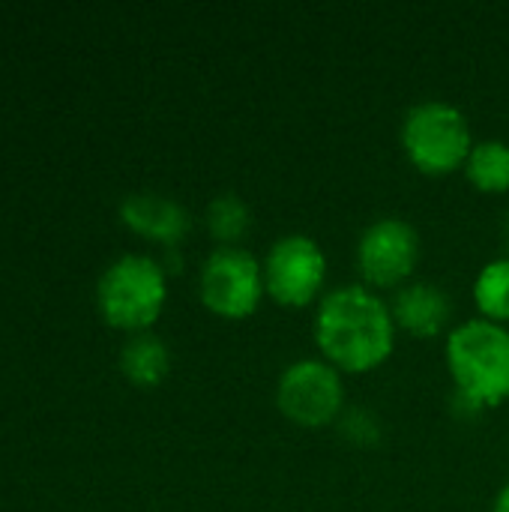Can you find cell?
Instances as JSON below:
<instances>
[{
    "mask_svg": "<svg viewBox=\"0 0 509 512\" xmlns=\"http://www.w3.org/2000/svg\"><path fill=\"white\" fill-rule=\"evenodd\" d=\"M312 336L318 357L342 375H366L393 357L399 327L381 291L348 282L321 297L312 318Z\"/></svg>",
    "mask_w": 509,
    "mask_h": 512,
    "instance_id": "1",
    "label": "cell"
},
{
    "mask_svg": "<svg viewBox=\"0 0 509 512\" xmlns=\"http://www.w3.org/2000/svg\"><path fill=\"white\" fill-rule=\"evenodd\" d=\"M450 381L471 408H498L509 399V327L468 318L444 339Z\"/></svg>",
    "mask_w": 509,
    "mask_h": 512,
    "instance_id": "2",
    "label": "cell"
},
{
    "mask_svg": "<svg viewBox=\"0 0 509 512\" xmlns=\"http://www.w3.org/2000/svg\"><path fill=\"white\" fill-rule=\"evenodd\" d=\"M408 162L423 174H453L465 168L474 141L468 114L447 99H423L411 105L399 129Z\"/></svg>",
    "mask_w": 509,
    "mask_h": 512,
    "instance_id": "3",
    "label": "cell"
},
{
    "mask_svg": "<svg viewBox=\"0 0 509 512\" xmlns=\"http://www.w3.org/2000/svg\"><path fill=\"white\" fill-rule=\"evenodd\" d=\"M168 300V273L150 255L117 258L96 285V306L105 324L132 333H147Z\"/></svg>",
    "mask_w": 509,
    "mask_h": 512,
    "instance_id": "4",
    "label": "cell"
},
{
    "mask_svg": "<svg viewBox=\"0 0 509 512\" xmlns=\"http://www.w3.org/2000/svg\"><path fill=\"white\" fill-rule=\"evenodd\" d=\"M276 408L300 429L336 426L348 408L345 375L324 357H300L276 381Z\"/></svg>",
    "mask_w": 509,
    "mask_h": 512,
    "instance_id": "5",
    "label": "cell"
},
{
    "mask_svg": "<svg viewBox=\"0 0 509 512\" xmlns=\"http://www.w3.org/2000/svg\"><path fill=\"white\" fill-rule=\"evenodd\" d=\"M198 297L216 318H252L267 297L261 258L246 246H216L201 264Z\"/></svg>",
    "mask_w": 509,
    "mask_h": 512,
    "instance_id": "6",
    "label": "cell"
},
{
    "mask_svg": "<svg viewBox=\"0 0 509 512\" xmlns=\"http://www.w3.org/2000/svg\"><path fill=\"white\" fill-rule=\"evenodd\" d=\"M261 267L267 297L276 306L306 309L318 306L327 294V255L321 243L309 234L291 231L276 237L261 258Z\"/></svg>",
    "mask_w": 509,
    "mask_h": 512,
    "instance_id": "7",
    "label": "cell"
},
{
    "mask_svg": "<svg viewBox=\"0 0 509 512\" xmlns=\"http://www.w3.org/2000/svg\"><path fill=\"white\" fill-rule=\"evenodd\" d=\"M420 231L402 216H378L357 237V270L375 291H399L420 264Z\"/></svg>",
    "mask_w": 509,
    "mask_h": 512,
    "instance_id": "8",
    "label": "cell"
},
{
    "mask_svg": "<svg viewBox=\"0 0 509 512\" xmlns=\"http://www.w3.org/2000/svg\"><path fill=\"white\" fill-rule=\"evenodd\" d=\"M390 309H393V321H396L399 333H408L414 339H435V336H447L453 330L450 327V318H453L450 294L435 282L411 279L408 285L393 291Z\"/></svg>",
    "mask_w": 509,
    "mask_h": 512,
    "instance_id": "9",
    "label": "cell"
},
{
    "mask_svg": "<svg viewBox=\"0 0 509 512\" xmlns=\"http://www.w3.org/2000/svg\"><path fill=\"white\" fill-rule=\"evenodd\" d=\"M120 219L129 231L162 243V246H177L189 234V210L159 192H132L120 204Z\"/></svg>",
    "mask_w": 509,
    "mask_h": 512,
    "instance_id": "10",
    "label": "cell"
},
{
    "mask_svg": "<svg viewBox=\"0 0 509 512\" xmlns=\"http://www.w3.org/2000/svg\"><path fill=\"white\" fill-rule=\"evenodd\" d=\"M120 372L135 387H159L171 372V351L156 333H132L120 348Z\"/></svg>",
    "mask_w": 509,
    "mask_h": 512,
    "instance_id": "11",
    "label": "cell"
},
{
    "mask_svg": "<svg viewBox=\"0 0 509 512\" xmlns=\"http://www.w3.org/2000/svg\"><path fill=\"white\" fill-rule=\"evenodd\" d=\"M462 171L477 192H486V195L509 192V144L501 138L477 141Z\"/></svg>",
    "mask_w": 509,
    "mask_h": 512,
    "instance_id": "12",
    "label": "cell"
},
{
    "mask_svg": "<svg viewBox=\"0 0 509 512\" xmlns=\"http://www.w3.org/2000/svg\"><path fill=\"white\" fill-rule=\"evenodd\" d=\"M204 222L216 246H243V237L252 228V210L237 192H219L207 204Z\"/></svg>",
    "mask_w": 509,
    "mask_h": 512,
    "instance_id": "13",
    "label": "cell"
},
{
    "mask_svg": "<svg viewBox=\"0 0 509 512\" xmlns=\"http://www.w3.org/2000/svg\"><path fill=\"white\" fill-rule=\"evenodd\" d=\"M474 306L480 318L495 321V324H509V255L489 261L477 279H474Z\"/></svg>",
    "mask_w": 509,
    "mask_h": 512,
    "instance_id": "14",
    "label": "cell"
},
{
    "mask_svg": "<svg viewBox=\"0 0 509 512\" xmlns=\"http://www.w3.org/2000/svg\"><path fill=\"white\" fill-rule=\"evenodd\" d=\"M336 429L342 432V438H348V441H354L360 447H369V444L381 441V423L369 408H345Z\"/></svg>",
    "mask_w": 509,
    "mask_h": 512,
    "instance_id": "15",
    "label": "cell"
},
{
    "mask_svg": "<svg viewBox=\"0 0 509 512\" xmlns=\"http://www.w3.org/2000/svg\"><path fill=\"white\" fill-rule=\"evenodd\" d=\"M492 512H509V483H507V486H501V492L495 495Z\"/></svg>",
    "mask_w": 509,
    "mask_h": 512,
    "instance_id": "16",
    "label": "cell"
},
{
    "mask_svg": "<svg viewBox=\"0 0 509 512\" xmlns=\"http://www.w3.org/2000/svg\"><path fill=\"white\" fill-rule=\"evenodd\" d=\"M507 240H509V225H507Z\"/></svg>",
    "mask_w": 509,
    "mask_h": 512,
    "instance_id": "17",
    "label": "cell"
}]
</instances>
